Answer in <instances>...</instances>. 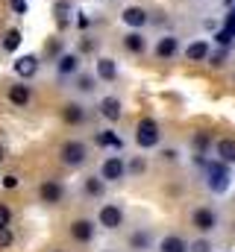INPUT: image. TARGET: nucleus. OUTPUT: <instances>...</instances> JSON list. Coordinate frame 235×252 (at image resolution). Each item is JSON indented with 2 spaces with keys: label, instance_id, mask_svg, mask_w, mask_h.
<instances>
[{
  "label": "nucleus",
  "instance_id": "1",
  "mask_svg": "<svg viewBox=\"0 0 235 252\" xmlns=\"http://www.w3.org/2000/svg\"><path fill=\"white\" fill-rule=\"evenodd\" d=\"M203 176H206V188H209V193H215V196L227 193L230 185H233V170H230V164L221 161V158L209 161V164L203 167Z\"/></svg>",
  "mask_w": 235,
  "mask_h": 252
},
{
  "label": "nucleus",
  "instance_id": "2",
  "mask_svg": "<svg viewBox=\"0 0 235 252\" xmlns=\"http://www.w3.org/2000/svg\"><path fill=\"white\" fill-rule=\"evenodd\" d=\"M135 144L138 150H156L162 144V129L153 118H141L138 126H135Z\"/></svg>",
  "mask_w": 235,
  "mask_h": 252
},
{
  "label": "nucleus",
  "instance_id": "3",
  "mask_svg": "<svg viewBox=\"0 0 235 252\" xmlns=\"http://www.w3.org/2000/svg\"><path fill=\"white\" fill-rule=\"evenodd\" d=\"M191 226L200 232V235H215L218 229H221V214L215 211V208H209V205H200V208H194L191 211Z\"/></svg>",
  "mask_w": 235,
  "mask_h": 252
},
{
  "label": "nucleus",
  "instance_id": "4",
  "mask_svg": "<svg viewBox=\"0 0 235 252\" xmlns=\"http://www.w3.org/2000/svg\"><path fill=\"white\" fill-rule=\"evenodd\" d=\"M59 158H62V164H65V167H82V164L88 161V144H85V141L71 138V141H65V144H62Z\"/></svg>",
  "mask_w": 235,
  "mask_h": 252
},
{
  "label": "nucleus",
  "instance_id": "5",
  "mask_svg": "<svg viewBox=\"0 0 235 252\" xmlns=\"http://www.w3.org/2000/svg\"><path fill=\"white\" fill-rule=\"evenodd\" d=\"M97 226H100V229H106V232L120 229V226H123V208L115 205V202L100 205V211H97Z\"/></svg>",
  "mask_w": 235,
  "mask_h": 252
},
{
  "label": "nucleus",
  "instance_id": "6",
  "mask_svg": "<svg viewBox=\"0 0 235 252\" xmlns=\"http://www.w3.org/2000/svg\"><path fill=\"white\" fill-rule=\"evenodd\" d=\"M126 158L123 156H106L103 158V164H100V179H106V182H120V179H126Z\"/></svg>",
  "mask_w": 235,
  "mask_h": 252
},
{
  "label": "nucleus",
  "instance_id": "7",
  "mask_svg": "<svg viewBox=\"0 0 235 252\" xmlns=\"http://www.w3.org/2000/svg\"><path fill=\"white\" fill-rule=\"evenodd\" d=\"M97 235V220H88V217H79L71 223V238L77 244H91Z\"/></svg>",
  "mask_w": 235,
  "mask_h": 252
},
{
  "label": "nucleus",
  "instance_id": "8",
  "mask_svg": "<svg viewBox=\"0 0 235 252\" xmlns=\"http://www.w3.org/2000/svg\"><path fill=\"white\" fill-rule=\"evenodd\" d=\"M39 199H41L44 205H59V202L65 199V185H62L59 179H44L41 188H39Z\"/></svg>",
  "mask_w": 235,
  "mask_h": 252
},
{
  "label": "nucleus",
  "instance_id": "9",
  "mask_svg": "<svg viewBox=\"0 0 235 252\" xmlns=\"http://www.w3.org/2000/svg\"><path fill=\"white\" fill-rule=\"evenodd\" d=\"M82 70V56L79 53H62L56 59V73L62 79H71V76H77Z\"/></svg>",
  "mask_w": 235,
  "mask_h": 252
},
{
  "label": "nucleus",
  "instance_id": "10",
  "mask_svg": "<svg viewBox=\"0 0 235 252\" xmlns=\"http://www.w3.org/2000/svg\"><path fill=\"white\" fill-rule=\"evenodd\" d=\"M97 112H100V118H106L109 124H118V121L123 118V103L118 100L115 94H109V97H100V106H97Z\"/></svg>",
  "mask_w": 235,
  "mask_h": 252
},
{
  "label": "nucleus",
  "instance_id": "11",
  "mask_svg": "<svg viewBox=\"0 0 235 252\" xmlns=\"http://www.w3.org/2000/svg\"><path fill=\"white\" fill-rule=\"evenodd\" d=\"M120 21H123L129 30H144L147 21H150V15H147V9H141V6H126V9L120 12Z\"/></svg>",
  "mask_w": 235,
  "mask_h": 252
},
{
  "label": "nucleus",
  "instance_id": "12",
  "mask_svg": "<svg viewBox=\"0 0 235 252\" xmlns=\"http://www.w3.org/2000/svg\"><path fill=\"white\" fill-rule=\"evenodd\" d=\"M129 250H132V252H150V250H156L153 232H150V229H135V232L129 235Z\"/></svg>",
  "mask_w": 235,
  "mask_h": 252
},
{
  "label": "nucleus",
  "instance_id": "13",
  "mask_svg": "<svg viewBox=\"0 0 235 252\" xmlns=\"http://www.w3.org/2000/svg\"><path fill=\"white\" fill-rule=\"evenodd\" d=\"M176 53H179V38L176 35H162L156 41V59L171 62V59H176Z\"/></svg>",
  "mask_w": 235,
  "mask_h": 252
},
{
  "label": "nucleus",
  "instance_id": "14",
  "mask_svg": "<svg viewBox=\"0 0 235 252\" xmlns=\"http://www.w3.org/2000/svg\"><path fill=\"white\" fill-rule=\"evenodd\" d=\"M235 38V9L227 12V18H224V27H218V32H215V41H218V47H230Z\"/></svg>",
  "mask_w": 235,
  "mask_h": 252
},
{
  "label": "nucleus",
  "instance_id": "15",
  "mask_svg": "<svg viewBox=\"0 0 235 252\" xmlns=\"http://www.w3.org/2000/svg\"><path fill=\"white\" fill-rule=\"evenodd\" d=\"M85 118H88V112H85L82 103H65V106H62V121L68 126H82Z\"/></svg>",
  "mask_w": 235,
  "mask_h": 252
},
{
  "label": "nucleus",
  "instance_id": "16",
  "mask_svg": "<svg viewBox=\"0 0 235 252\" xmlns=\"http://www.w3.org/2000/svg\"><path fill=\"white\" fill-rule=\"evenodd\" d=\"M39 67H41V59L39 56H21V59H15V73L21 76V79H33L36 73H39Z\"/></svg>",
  "mask_w": 235,
  "mask_h": 252
},
{
  "label": "nucleus",
  "instance_id": "17",
  "mask_svg": "<svg viewBox=\"0 0 235 252\" xmlns=\"http://www.w3.org/2000/svg\"><path fill=\"white\" fill-rule=\"evenodd\" d=\"M94 73H97L100 82H115L118 79V62L109 59V56H100V59L94 62Z\"/></svg>",
  "mask_w": 235,
  "mask_h": 252
},
{
  "label": "nucleus",
  "instance_id": "18",
  "mask_svg": "<svg viewBox=\"0 0 235 252\" xmlns=\"http://www.w3.org/2000/svg\"><path fill=\"white\" fill-rule=\"evenodd\" d=\"M209 53H212V50H209V41H203V38H194V41L182 50V56H185L188 62H206Z\"/></svg>",
  "mask_w": 235,
  "mask_h": 252
},
{
  "label": "nucleus",
  "instance_id": "19",
  "mask_svg": "<svg viewBox=\"0 0 235 252\" xmlns=\"http://www.w3.org/2000/svg\"><path fill=\"white\" fill-rule=\"evenodd\" d=\"M30 100H33V88L27 85V82H15V85H9V103L12 106H30Z\"/></svg>",
  "mask_w": 235,
  "mask_h": 252
},
{
  "label": "nucleus",
  "instance_id": "20",
  "mask_svg": "<svg viewBox=\"0 0 235 252\" xmlns=\"http://www.w3.org/2000/svg\"><path fill=\"white\" fill-rule=\"evenodd\" d=\"M106 179H100V176H85L82 179V190H85V196H91V199H103L106 196Z\"/></svg>",
  "mask_w": 235,
  "mask_h": 252
},
{
  "label": "nucleus",
  "instance_id": "21",
  "mask_svg": "<svg viewBox=\"0 0 235 252\" xmlns=\"http://www.w3.org/2000/svg\"><path fill=\"white\" fill-rule=\"evenodd\" d=\"M156 252H188V241L179 238V235H165L156 244Z\"/></svg>",
  "mask_w": 235,
  "mask_h": 252
},
{
  "label": "nucleus",
  "instance_id": "22",
  "mask_svg": "<svg viewBox=\"0 0 235 252\" xmlns=\"http://www.w3.org/2000/svg\"><path fill=\"white\" fill-rule=\"evenodd\" d=\"M123 47H126L129 53H135V56H138V53H144V50H147V38L141 35V30H129V32L123 35Z\"/></svg>",
  "mask_w": 235,
  "mask_h": 252
},
{
  "label": "nucleus",
  "instance_id": "23",
  "mask_svg": "<svg viewBox=\"0 0 235 252\" xmlns=\"http://www.w3.org/2000/svg\"><path fill=\"white\" fill-rule=\"evenodd\" d=\"M94 141H97L100 147H112V150H123V138L118 135L115 129H100V132L94 135Z\"/></svg>",
  "mask_w": 235,
  "mask_h": 252
},
{
  "label": "nucleus",
  "instance_id": "24",
  "mask_svg": "<svg viewBox=\"0 0 235 252\" xmlns=\"http://www.w3.org/2000/svg\"><path fill=\"white\" fill-rule=\"evenodd\" d=\"M215 153H218V158H221V161L235 164V141H233V138H221V141L215 144Z\"/></svg>",
  "mask_w": 235,
  "mask_h": 252
},
{
  "label": "nucleus",
  "instance_id": "25",
  "mask_svg": "<svg viewBox=\"0 0 235 252\" xmlns=\"http://www.w3.org/2000/svg\"><path fill=\"white\" fill-rule=\"evenodd\" d=\"M94 82H97V73H82V70H79V73L74 76V88H77L79 94H91V91H94Z\"/></svg>",
  "mask_w": 235,
  "mask_h": 252
},
{
  "label": "nucleus",
  "instance_id": "26",
  "mask_svg": "<svg viewBox=\"0 0 235 252\" xmlns=\"http://www.w3.org/2000/svg\"><path fill=\"white\" fill-rule=\"evenodd\" d=\"M71 9H74L71 0H56V3H53V15H56L59 30H65V27L71 24V21H68V18H71Z\"/></svg>",
  "mask_w": 235,
  "mask_h": 252
},
{
  "label": "nucleus",
  "instance_id": "27",
  "mask_svg": "<svg viewBox=\"0 0 235 252\" xmlns=\"http://www.w3.org/2000/svg\"><path fill=\"white\" fill-rule=\"evenodd\" d=\"M21 41H24L21 30H18V27H9L6 35H3V50H6V53H15V50L21 47Z\"/></svg>",
  "mask_w": 235,
  "mask_h": 252
},
{
  "label": "nucleus",
  "instance_id": "28",
  "mask_svg": "<svg viewBox=\"0 0 235 252\" xmlns=\"http://www.w3.org/2000/svg\"><path fill=\"white\" fill-rule=\"evenodd\" d=\"M188 252H215V244L203 235V238H197L194 244H188Z\"/></svg>",
  "mask_w": 235,
  "mask_h": 252
},
{
  "label": "nucleus",
  "instance_id": "29",
  "mask_svg": "<svg viewBox=\"0 0 235 252\" xmlns=\"http://www.w3.org/2000/svg\"><path fill=\"white\" fill-rule=\"evenodd\" d=\"M206 62L212 64V67H227V47H218L215 53H209Z\"/></svg>",
  "mask_w": 235,
  "mask_h": 252
},
{
  "label": "nucleus",
  "instance_id": "30",
  "mask_svg": "<svg viewBox=\"0 0 235 252\" xmlns=\"http://www.w3.org/2000/svg\"><path fill=\"white\" fill-rule=\"evenodd\" d=\"M126 170H129L132 176H141V173L147 170V161H144V158H129V161H126Z\"/></svg>",
  "mask_w": 235,
  "mask_h": 252
},
{
  "label": "nucleus",
  "instance_id": "31",
  "mask_svg": "<svg viewBox=\"0 0 235 252\" xmlns=\"http://www.w3.org/2000/svg\"><path fill=\"white\" fill-rule=\"evenodd\" d=\"M15 244V235H12V229L9 226H0V250H9Z\"/></svg>",
  "mask_w": 235,
  "mask_h": 252
},
{
  "label": "nucleus",
  "instance_id": "32",
  "mask_svg": "<svg viewBox=\"0 0 235 252\" xmlns=\"http://www.w3.org/2000/svg\"><path fill=\"white\" fill-rule=\"evenodd\" d=\"M62 53H65V50H62V38H50V41H47V56L56 62Z\"/></svg>",
  "mask_w": 235,
  "mask_h": 252
},
{
  "label": "nucleus",
  "instance_id": "33",
  "mask_svg": "<svg viewBox=\"0 0 235 252\" xmlns=\"http://www.w3.org/2000/svg\"><path fill=\"white\" fill-rule=\"evenodd\" d=\"M191 147H194V150H197V153H203V150H206V147H209V135H206V132H200V135H197V138H194V141H191Z\"/></svg>",
  "mask_w": 235,
  "mask_h": 252
},
{
  "label": "nucleus",
  "instance_id": "34",
  "mask_svg": "<svg viewBox=\"0 0 235 252\" xmlns=\"http://www.w3.org/2000/svg\"><path fill=\"white\" fill-rule=\"evenodd\" d=\"M12 223V208L6 202H0V226H9Z\"/></svg>",
  "mask_w": 235,
  "mask_h": 252
},
{
  "label": "nucleus",
  "instance_id": "35",
  "mask_svg": "<svg viewBox=\"0 0 235 252\" xmlns=\"http://www.w3.org/2000/svg\"><path fill=\"white\" fill-rule=\"evenodd\" d=\"M9 6L15 15H27V0H9Z\"/></svg>",
  "mask_w": 235,
  "mask_h": 252
},
{
  "label": "nucleus",
  "instance_id": "36",
  "mask_svg": "<svg viewBox=\"0 0 235 252\" xmlns=\"http://www.w3.org/2000/svg\"><path fill=\"white\" fill-rule=\"evenodd\" d=\"M162 158H165V161H176V158H179V150H174V147H171V150H162Z\"/></svg>",
  "mask_w": 235,
  "mask_h": 252
},
{
  "label": "nucleus",
  "instance_id": "37",
  "mask_svg": "<svg viewBox=\"0 0 235 252\" xmlns=\"http://www.w3.org/2000/svg\"><path fill=\"white\" fill-rule=\"evenodd\" d=\"M3 188H18V176H3Z\"/></svg>",
  "mask_w": 235,
  "mask_h": 252
},
{
  "label": "nucleus",
  "instance_id": "38",
  "mask_svg": "<svg viewBox=\"0 0 235 252\" xmlns=\"http://www.w3.org/2000/svg\"><path fill=\"white\" fill-rule=\"evenodd\" d=\"M77 15H79V18H77V24H79V30H85V27H88V18H85L82 12H77Z\"/></svg>",
  "mask_w": 235,
  "mask_h": 252
},
{
  "label": "nucleus",
  "instance_id": "39",
  "mask_svg": "<svg viewBox=\"0 0 235 252\" xmlns=\"http://www.w3.org/2000/svg\"><path fill=\"white\" fill-rule=\"evenodd\" d=\"M3 156H6V147H3V144H0V161H3Z\"/></svg>",
  "mask_w": 235,
  "mask_h": 252
},
{
  "label": "nucleus",
  "instance_id": "40",
  "mask_svg": "<svg viewBox=\"0 0 235 252\" xmlns=\"http://www.w3.org/2000/svg\"><path fill=\"white\" fill-rule=\"evenodd\" d=\"M100 252H112V250H100Z\"/></svg>",
  "mask_w": 235,
  "mask_h": 252
},
{
  "label": "nucleus",
  "instance_id": "41",
  "mask_svg": "<svg viewBox=\"0 0 235 252\" xmlns=\"http://www.w3.org/2000/svg\"><path fill=\"white\" fill-rule=\"evenodd\" d=\"M233 9H235V6H233Z\"/></svg>",
  "mask_w": 235,
  "mask_h": 252
}]
</instances>
